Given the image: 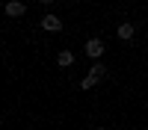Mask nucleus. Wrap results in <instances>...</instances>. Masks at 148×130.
<instances>
[{
	"mask_svg": "<svg viewBox=\"0 0 148 130\" xmlns=\"http://www.w3.org/2000/svg\"><path fill=\"white\" fill-rule=\"evenodd\" d=\"M86 56H92L98 62V56H104V42L101 39H89V42H86Z\"/></svg>",
	"mask_w": 148,
	"mask_h": 130,
	"instance_id": "nucleus-1",
	"label": "nucleus"
},
{
	"mask_svg": "<svg viewBox=\"0 0 148 130\" xmlns=\"http://www.w3.org/2000/svg\"><path fill=\"white\" fill-rule=\"evenodd\" d=\"M42 30H47V33H59V30H62V21H59L56 15H45V18H42Z\"/></svg>",
	"mask_w": 148,
	"mask_h": 130,
	"instance_id": "nucleus-2",
	"label": "nucleus"
},
{
	"mask_svg": "<svg viewBox=\"0 0 148 130\" xmlns=\"http://www.w3.org/2000/svg\"><path fill=\"white\" fill-rule=\"evenodd\" d=\"M24 12H27V6H24L21 0H9V3H6V15L9 18H21Z\"/></svg>",
	"mask_w": 148,
	"mask_h": 130,
	"instance_id": "nucleus-3",
	"label": "nucleus"
},
{
	"mask_svg": "<svg viewBox=\"0 0 148 130\" xmlns=\"http://www.w3.org/2000/svg\"><path fill=\"white\" fill-rule=\"evenodd\" d=\"M133 33H136V30H133V24H121V27L116 30V35H119L121 42H130V39H133Z\"/></svg>",
	"mask_w": 148,
	"mask_h": 130,
	"instance_id": "nucleus-4",
	"label": "nucleus"
},
{
	"mask_svg": "<svg viewBox=\"0 0 148 130\" xmlns=\"http://www.w3.org/2000/svg\"><path fill=\"white\" fill-rule=\"evenodd\" d=\"M56 62L62 65V68H68V65H74V53H71V50H59V56H56Z\"/></svg>",
	"mask_w": 148,
	"mask_h": 130,
	"instance_id": "nucleus-5",
	"label": "nucleus"
},
{
	"mask_svg": "<svg viewBox=\"0 0 148 130\" xmlns=\"http://www.w3.org/2000/svg\"><path fill=\"white\" fill-rule=\"evenodd\" d=\"M89 77H92V80H101V77H107V65L95 62V65H92V71H89Z\"/></svg>",
	"mask_w": 148,
	"mask_h": 130,
	"instance_id": "nucleus-6",
	"label": "nucleus"
},
{
	"mask_svg": "<svg viewBox=\"0 0 148 130\" xmlns=\"http://www.w3.org/2000/svg\"><path fill=\"white\" fill-rule=\"evenodd\" d=\"M95 83H98V80H92L89 74H86V77L80 80V89H92V86H95Z\"/></svg>",
	"mask_w": 148,
	"mask_h": 130,
	"instance_id": "nucleus-7",
	"label": "nucleus"
},
{
	"mask_svg": "<svg viewBox=\"0 0 148 130\" xmlns=\"http://www.w3.org/2000/svg\"><path fill=\"white\" fill-rule=\"evenodd\" d=\"M42 3H45V6H51V3H53V0H42Z\"/></svg>",
	"mask_w": 148,
	"mask_h": 130,
	"instance_id": "nucleus-8",
	"label": "nucleus"
}]
</instances>
